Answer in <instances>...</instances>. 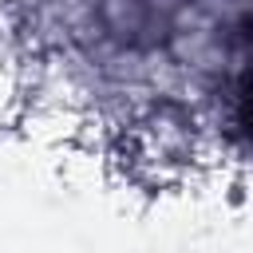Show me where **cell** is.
<instances>
[{"label":"cell","mask_w":253,"mask_h":253,"mask_svg":"<svg viewBox=\"0 0 253 253\" xmlns=\"http://www.w3.org/2000/svg\"><path fill=\"white\" fill-rule=\"evenodd\" d=\"M241 126H245V134L253 142V71H249V79L241 87Z\"/></svg>","instance_id":"1"}]
</instances>
